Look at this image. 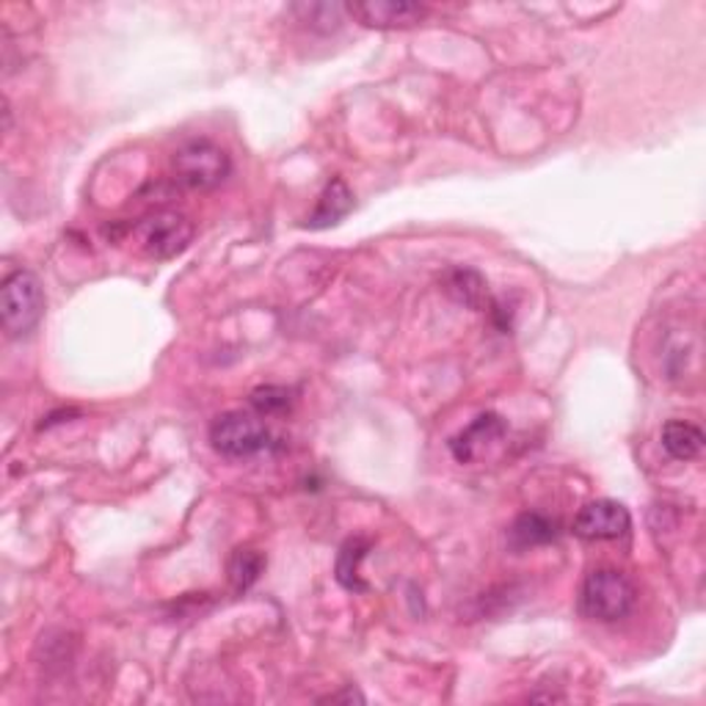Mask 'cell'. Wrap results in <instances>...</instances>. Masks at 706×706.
Wrapping results in <instances>:
<instances>
[{
	"instance_id": "obj_10",
	"label": "cell",
	"mask_w": 706,
	"mask_h": 706,
	"mask_svg": "<svg viewBox=\"0 0 706 706\" xmlns=\"http://www.w3.org/2000/svg\"><path fill=\"white\" fill-rule=\"evenodd\" d=\"M558 536H560L558 521L549 519V516H544V514H536V510H530V514H521L508 530L510 547L514 549L544 547V544H552Z\"/></svg>"
},
{
	"instance_id": "obj_12",
	"label": "cell",
	"mask_w": 706,
	"mask_h": 706,
	"mask_svg": "<svg viewBox=\"0 0 706 706\" xmlns=\"http://www.w3.org/2000/svg\"><path fill=\"white\" fill-rule=\"evenodd\" d=\"M663 447L671 459L693 461L704 450L702 428L685 420H671L663 428Z\"/></svg>"
},
{
	"instance_id": "obj_17",
	"label": "cell",
	"mask_w": 706,
	"mask_h": 706,
	"mask_svg": "<svg viewBox=\"0 0 706 706\" xmlns=\"http://www.w3.org/2000/svg\"><path fill=\"white\" fill-rule=\"evenodd\" d=\"M326 702H365V698H361L359 693H356L354 687H351V691H348V693H340V696H329V698H326Z\"/></svg>"
},
{
	"instance_id": "obj_7",
	"label": "cell",
	"mask_w": 706,
	"mask_h": 706,
	"mask_svg": "<svg viewBox=\"0 0 706 706\" xmlns=\"http://www.w3.org/2000/svg\"><path fill=\"white\" fill-rule=\"evenodd\" d=\"M346 14L367 28H411L425 17V6L405 3V0H365L346 3Z\"/></svg>"
},
{
	"instance_id": "obj_2",
	"label": "cell",
	"mask_w": 706,
	"mask_h": 706,
	"mask_svg": "<svg viewBox=\"0 0 706 706\" xmlns=\"http://www.w3.org/2000/svg\"><path fill=\"white\" fill-rule=\"evenodd\" d=\"M171 171H175V180L191 191H213L226 182L232 160L219 144L208 141V138H193L177 149L171 158Z\"/></svg>"
},
{
	"instance_id": "obj_3",
	"label": "cell",
	"mask_w": 706,
	"mask_h": 706,
	"mask_svg": "<svg viewBox=\"0 0 706 706\" xmlns=\"http://www.w3.org/2000/svg\"><path fill=\"white\" fill-rule=\"evenodd\" d=\"M44 315V291L31 271H14L0 287V320L9 337H25Z\"/></svg>"
},
{
	"instance_id": "obj_13",
	"label": "cell",
	"mask_w": 706,
	"mask_h": 706,
	"mask_svg": "<svg viewBox=\"0 0 706 706\" xmlns=\"http://www.w3.org/2000/svg\"><path fill=\"white\" fill-rule=\"evenodd\" d=\"M226 571H230V582L238 593L249 591V588H252L254 582L260 580V575L265 571V555L260 552V549H252V547L235 549L230 558V566H226Z\"/></svg>"
},
{
	"instance_id": "obj_14",
	"label": "cell",
	"mask_w": 706,
	"mask_h": 706,
	"mask_svg": "<svg viewBox=\"0 0 706 706\" xmlns=\"http://www.w3.org/2000/svg\"><path fill=\"white\" fill-rule=\"evenodd\" d=\"M367 552H370V541H367V538H351V541H346V547L340 549V558H337V582H340L343 588H348V591H367V586L359 577V563L365 560Z\"/></svg>"
},
{
	"instance_id": "obj_1",
	"label": "cell",
	"mask_w": 706,
	"mask_h": 706,
	"mask_svg": "<svg viewBox=\"0 0 706 706\" xmlns=\"http://www.w3.org/2000/svg\"><path fill=\"white\" fill-rule=\"evenodd\" d=\"M635 586L630 577L619 569H597L586 577L580 591L582 615L593 621H619L626 619L635 608Z\"/></svg>"
},
{
	"instance_id": "obj_15",
	"label": "cell",
	"mask_w": 706,
	"mask_h": 706,
	"mask_svg": "<svg viewBox=\"0 0 706 706\" xmlns=\"http://www.w3.org/2000/svg\"><path fill=\"white\" fill-rule=\"evenodd\" d=\"M249 403H252V409L257 411L260 417H276V414H285V411H291L293 392L285 387H274V383H268V387L254 389L252 398H249Z\"/></svg>"
},
{
	"instance_id": "obj_4",
	"label": "cell",
	"mask_w": 706,
	"mask_h": 706,
	"mask_svg": "<svg viewBox=\"0 0 706 706\" xmlns=\"http://www.w3.org/2000/svg\"><path fill=\"white\" fill-rule=\"evenodd\" d=\"M210 444L226 459H252L271 444V431L260 417L226 411L210 425Z\"/></svg>"
},
{
	"instance_id": "obj_8",
	"label": "cell",
	"mask_w": 706,
	"mask_h": 706,
	"mask_svg": "<svg viewBox=\"0 0 706 706\" xmlns=\"http://www.w3.org/2000/svg\"><path fill=\"white\" fill-rule=\"evenodd\" d=\"M505 433H508V422L499 414H494V411H486V414L477 417L472 425H466L459 436L450 439V453H453L455 461H461V464H470V461H475L483 450L497 444Z\"/></svg>"
},
{
	"instance_id": "obj_5",
	"label": "cell",
	"mask_w": 706,
	"mask_h": 706,
	"mask_svg": "<svg viewBox=\"0 0 706 706\" xmlns=\"http://www.w3.org/2000/svg\"><path fill=\"white\" fill-rule=\"evenodd\" d=\"M193 221L182 213L160 210L133 226L138 249L152 260H171L186 252L193 241Z\"/></svg>"
},
{
	"instance_id": "obj_6",
	"label": "cell",
	"mask_w": 706,
	"mask_h": 706,
	"mask_svg": "<svg viewBox=\"0 0 706 706\" xmlns=\"http://www.w3.org/2000/svg\"><path fill=\"white\" fill-rule=\"evenodd\" d=\"M632 527L630 510L615 499H593L575 516V533L586 541H613Z\"/></svg>"
},
{
	"instance_id": "obj_11",
	"label": "cell",
	"mask_w": 706,
	"mask_h": 706,
	"mask_svg": "<svg viewBox=\"0 0 706 706\" xmlns=\"http://www.w3.org/2000/svg\"><path fill=\"white\" fill-rule=\"evenodd\" d=\"M444 291L455 298L459 304L470 309H492V298H488V285L477 271L472 268H455L444 276Z\"/></svg>"
},
{
	"instance_id": "obj_9",
	"label": "cell",
	"mask_w": 706,
	"mask_h": 706,
	"mask_svg": "<svg viewBox=\"0 0 706 706\" xmlns=\"http://www.w3.org/2000/svg\"><path fill=\"white\" fill-rule=\"evenodd\" d=\"M351 210H354V191L348 188L346 180L335 177V180L324 188V193H320L318 208H315L313 215L307 219V226L309 230H329V226L340 224Z\"/></svg>"
},
{
	"instance_id": "obj_16",
	"label": "cell",
	"mask_w": 706,
	"mask_h": 706,
	"mask_svg": "<svg viewBox=\"0 0 706 706\" xmlns=\"http://www.w3.org/2000/svg\"><path fill=\"white\" fill-rule=\"evenodd\" d=\"M296 14H302V22H309L313 28H320V31H335L343 22V11L346 6H331V3H302L293 6Z\"/></svg>"
}]
</instances>
